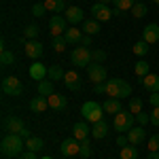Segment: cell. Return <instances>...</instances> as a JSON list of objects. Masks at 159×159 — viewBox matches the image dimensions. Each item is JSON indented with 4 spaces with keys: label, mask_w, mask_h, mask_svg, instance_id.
I'll return each mask as SVG.
<instances>
[{
    "label": "cell",
    "mask_w": 159,
    "mask_h": 159,
    "mask_svg": "<svg viewBox=\"0 0 159 159\" xmlns=\"http://www.w3.org/2000/svg\"><path fill=\"white\" fill-rule=\"evenodd\" d=\"M102 106H104V112H106V115H112V117H115L117 112H121V110H123L121 108V102H119L117 98H108Z\"/></svg>",
    "instance_id": "cell-24"
},
{
    "label": "cell",
    "mask_w": 159,
    "mask_h": 159,
    "mask_svg": "<svg viewBox=\"0 0 159 159\" xmlns=\"http://www.w3.org/2000/svg\"><path fill=\"white\" fill-rule=\"evenodd\" d=\"M51 47H53L55 53H64L66 47H68V43H66V38H64V36H53V38H51Z\"/></svg>",
    "instance_id": "cell-29"
},
{
    "label": "cell",
    "mask_w": 159,
    "mask_h": 159,
    "mask_svg": "<svg viewBox=\"0 0 159 159\" xmlns=\"http://www.w3.org/2000/svg\"><path fill=\"white\" fill-rule=\"evenodd\" d=\"M153 2H155V4H159V0H153Z\"/></svg>",
    "instance_id": "cell-52"
},
{
    "label": "cell",
    "mask_w": 159,
    "mask_h": 159,
    "mask_svg": "<svg viewBox=\"0 0 159 159\" xmlns=\"http://www.w3.org/2000/svg\"><path fill=\"white\" fill-rule=\"evenodd\" d=\"M127 140H129V144L138 147V144H142V142L147 140V132H144L142 127H132V129L127 132Z\"/></svg>",
    "instance_id": "cell-19"
},
{
    "label": "cell",
    "mask_w": 159,
    "mask_h": 159,
    "mask_svg": "<svg viewBox=\"0 0 159 159\" xmlns=\"http://www.w3.org/2000/svg\"><path fill=\"white\" fill-rule=\"evenodd\" d=\"M0 61H2V68H7V66H13L15 61H17V55L9 49H2V55H0Z\"/></svg>",
    "instance_id": "cell-28"
},
{
    "label": "cell",
    "mask_w": 159,
    "mask_h": 159,
    "mask_svg": "<svg viewBox=\"0 0 159 159\" xmlns=\"http://www.w3.org/2000/svg\"><path fill=\"white\" fill-rule=\"evenodd\" d=\"M60 151L64 157H74L81 155V142L76 138H64V142L60 144Z\"/></svg>",
    "instance_id": "cell-9"
},
{
    "label": "cell",
    "mask_w": 159,
    "mask_h": 159,
    "mask_svg": "<svg viewBox=\"0 0 159 159\" xmlns=\"http://www.w3.org/2000/svg\"><path fill=\"white\" fill-rule=\"evenodd\" d=\"M151 123L159 127V106H153V110H151Z\"/></svg>",
    "instance_id": "cell-44"
},
{
    "label": "cell",
    "mask_w": 159,
    "mask_h": 159,
    "mask_svg": "<svg viewBox=\"0 0 159 159\" xmlns=\"http://www.w3.org/2000/svg\"><path fill=\"white\" fill-rule=\"evenodd\" d=\"M19 159H36V155H34V151H25L19 155Z\"/></svg>",
    "instance_id": "cell-49"
},
{
    "label": "cell",
    "mask_w": 159,
    "mask_h": 159,
    "mask_svg": "<svg viewBox=\"0 0 159 159\" xmlns=\"http://www.w3.org/2000/svg\"><path fill=\"white\" fill-rule=\"evenodd\" d=\"M64 17H66V21L68 24H81L83 21V17H85V13H83V9L81 7H68L66 11H64Z\"/></svg>",
    "instance_id": "cell-14"
},
{
    "label": "cell",
    "mask_w": 159,
    "mask_h": 159,
    "mask_svg": "<svg viewBox=\"0 0 159 159\" xmlns=\"http://www.w3.org/2000/svg\"><path fill=\"white\" fill-rule=\"evenodd\" d=\"M93 43V36H89V34H83V38H81V45L79 47H89Z\"/></svg>",
    "instance_id": "cell-46"
},
{
    "label": "cell",
    "mask_w": 159,
    "mask_h": 159,
    "mask_svg": "<svg viewBox=\"0 0 159 159\" xmlns=\"http://www.w3.org/2000/svg\"><path fill=\"white\" fill-rule=\"evenodd\" d=\"M68 21H66V17H61V15H53L49 19V32L51 36H64V32L68 30Z\"/></svg>",
    "instance_id": "cell-10"
},
{
    "label": "cell",
    "mask_w": 159,
    "mask_h": 159,
    "mask_svg": "<svg viewBox=\"0 0 159 159\" xmlns=\"http://www.w3.org/2000/svg\"><path fill=\"white\" fill-rule=\"evenodd\" d=\"M112 13L115 15H123L121 11H112V9H108V4H102V2H96L93 7H91V15H93V19H98V21H108V19H112Z\"/></svg>",
    "instance_id": "cell-8"
},
{
    "label": "cell",
    "mask_w": 159,
    "mask_h": 159,
    "mask_svg": "<svg viewBox=\"0 0 159 159\" xmlns=\"http://www.w3.org/2000/svg\"><path fill=\"white\" fill-rule=\"evenodd\" d=\"M47 74H49V68H47L45 64H40V61H36V64L30 66V76H32L34 81H45Z\"/></svg>",
    "instance_id": "cell-18"
},
{
    "label": "cell",
    "mask_w": 159,
    "mask_h": 159,
    "mask_svg": "<svg viewBox=\"0 0 159 159\" xmlns=\"http://www.w3.org/2000/svg\"><path fill=\"white\" fill-rule=\"evenodd\" d=\"M87 74H89V81H91L93 85H98V83H104V81H106V70H104L102 64H89Z\"/></svg>",
    "instance_id": "cell-11"
},
{
    "label": "cell",
    "mask_w": 159,
    "mask_h": 159,
    "mask_svg": "<svg viewBox=\"0 0 159 159\" xmlns=\"http://www.w3.org/2000/svg\"><path fill=\"white\" fill-rule=\"evenodd\" d=\"M147 159H159V153H148Z\"/></svg>",
    "instance_id": "cell-50"
},
{
    "label": "cell",
    "mask_w": 159,
    "mask_h": 159,
    "mask_svg": "<svg viewBox=\"0 0 159 159\" xmlns=\"http://www.w3.org/2000/svg\"><path fill=\"white\" fill-rule=\"evenodd\" d=\"M21 91H24V85L17 76H4L2 79V93L15 98V96H21Z\"/></svg>",
    "instance_id": "cell-7"
},
{
    "label": "cell",
    "mask_w": 159,
    "mask_h": 159,
    "mask_svg": "<svg viewBox=\"0 0 159 159\" xmlns=\"http://www.w3.org/2000/svg\"><path fill=\"white\" fill-rule=\"evenodd\" d=\"M106 60V53L102 49H91V64H102Z\"/></svg>",
    "instance_id": "cell-38"
},
{
    "label": "cell",
    "mask_w": 159,
    "mask_h": 159,
    "mask_svg": "<svg viewBox=\"0 0 159 159\" xmlns=\"http://www.w3.org/2000/svg\"><path fill=\"white\" fill-rule=\"evenodd\" d=\"M144 15H147V4L136 2L134 7H132V17H134V19H140V17H144Z\"/></svg>",
    "instance_id": "cell-35"
},
{
    "label": "cell",
    "mask_w": 159,
    "mask_h": 159,
    "mask_svg": "<svg viewBox=\"0 0 159 159\" xmlns=\"http://www.w3.org/2000/svg\"><path fill=\"white\" fill-rule=\"evenodd\" d=\"M45 11H47V9H45V4H43V2H38V4L32 7V15H34V17H43Z\"/></svg>",
    "instance_id": "cell-43"
},
{
    "label": "cell",
    "mask_w": 159,
    "mask_h": 159,
    "mask_svg": "<svg viewBox=\"0 0 159 159\" xmlns=\"http://www.w3.org/2000/svg\"><path fill=\"white\" fill-rule=\"evenodd\" d=\"M81 115H83L85 121L98 123L104 119V106L98 104V102H93V100H87L85 104H83V108H81Z\"/></svg>",
    "instance_id": "cell-3"
},
{
    "label": "cell",
    "mask_w": 159,
    "mask_h": 159,
    "mask_svg": "<svg viewBox=\"0 0 159 159\" xmlns=\"http://www.w3.org/2000/svg\"><path fill=\"white\" fill-rule=\"evenodd\" d=\"M81 30L85 34H89V36H96V34H100V21L98 19H87V21H83Z\"/></svg>",
    "instance_id": "cell-26"
},
{
    "label": "cell",
    "mask_w": 159,
    "mask_h": 159,
    "mask_svg": "<svg viewBox=\"0 0 159 159\" xmlns=\"http://www.w3.org/2000/svg\"><path fill=\"white\" fill-rule=\"evenodd\" d=\"M142 85L147 87L151 93H153V91H159V74L148 72L147 76H142Z\"/></svg>",
    "instance_id": "cell-23"
},
{
    "label": "cell",
    "mask_w": 159,
    "mask_h": 159,
    "mask_svg": "<svg viewBox=\"0 0 159 159\" xmlns=\"http://www.w3.org/2000/svg\"><path fill=\"white\" fill-rule=\"evenodd\" d=\"M64 85L68 87L70 91H81L83 83H81L79 72H76V70H66V74H64Z\"/></svg>",
    "instance_id": "cell-12"
},
{
    "label": "cell",
    "mask_w": 159,
    "mask_h": 159,
    "mask_svg": "<svg viewBox=\"0 0 159 159\" xmlns=\"http://www.w3.org/2000/svg\"><path fill=\"white\" fill-rule=\"evenodd\" d=\"M93 91H96V93H106V83H98V85H93Z\"/></svg>",
    "instance_id": "cell-48"
},
{
    "label": "cell",
    "mask_w": 159,
    "mask_h": 159,
    "mask_svg": "<svg viewBox=\"0 0 159 159\" xmlns=\"http://www.w3.org/2000/svg\"><path fill=\"white\" fill-rule=\"evenodd\" d=\"M147 148H148V153H159V134H153L148 138Z\"/></svg>",
    "instance_id": "cell-37"
},
{
    "label": "cell",
    "mask_w": 159,
    "mask_h": 159,
    "mask_svg": "<svg viewBox=\"0 0 159 159\" xmlns=\"http://www.w3.org/2000/svg\"><path fill=\"white\" fill-rule=\"evenodd\" d=\"M127 144H129V140H127V134H125V136H119V138H117V147H119V148L127 147Z\"/></svg>",
    "instance_id": "cell-47"
},
{
    "label": "cell",
    "mask_w": 159,
    "mask_h": 159,
    "mask_svg": "<svg viewBox=\"0 0 159 159\" xmlns=\"http://www.w3.org/2000/svg\"><path fill=\"white\" fill-rule=\"evenodd\" d=\"M136 123V115H132L129 110H121L115 115V132H129Z\"/></svg>",
    "instance_id": "cell-6"
},
{
    "label": "cell",
    "mask_w": 159,
    "mask_h": 159,
    "mask_svg": "<svg viewBox=\"0 0 159 159\" xmlns=\"http://www.w3.org/2000/svg\"><path fill=\"white\" fill-rule=\"evenodd\" d=\"M134 72L138 74V76H147V74H148V61L138 60V61H136V66H134Z\"/></svg>",
    "instance_id": "cell-36"
},
{
    "label": "cell",
    "mask_w": 159,
    "mask_h": 159,
    "mask_svg": "<svg viewBox=\"0 0 159 159\" xmlns=\"http://www.w3.org/2000/svg\"><path fill=\"white\" fill-rule=\"evenodd\" d=\"M64 68H61V66H57V64H53V66H51L49 68V74H47V76H49V81H64Z\"/></svg>",
    "instance_id": "cell-30"
},
{
    "label": "cell",
    "mask_w": 159,
    "mask_h": 159,
    "mask_svg": "<svg viewBox=\"0 0 159 159\" xmlns=\"http://www.w3.org/2000/svg\"><path fill=\"white\" fill-rule=\"evenodd\" d=\"M49 108L57 110V112H61V110L68 108V100L64 98V96H57V93H53V96H49Z\"/></svg>",
    "instance_id": "cell-20"
},
{
    "label": "cell",
    "mask_w": 159,
    "mask_h": 159,
    "mask_svg": "<svg viewBox=\"0 0 159 159\" xmlns=\"http://www.w3.org/2000/svg\"><path fill=\"white\" fill-rule=\"evenodd\" d=\"M2 127L9 134H17V136H21V138H30V129L24 125V121L19 117H7L2 121Z\"/></svg>",
    "instance_id": "cell-5"
},
{
    "label": "cell",
    "mask_w": 159,
    "mask_h": 159,
    "mask_svg": "<svg viewBox=\"0 0 159 159\" xmlns=\"http://www.w3.org/2000/svg\"><path fill=\"white\" fill-rule=\"evenodd\" d=\"M24 147H25L24 138L17 134H7L2 138V142H0V151H2L4 157H17V155H21V148Z\"/></svg>",
    "instance_id": "cell-1"
},
{
    "label": "cell",
    "mask_w": 159,
    "mask_h": 159,
    "mask_svg": "<svg viewBox=\"0 0 159 159\" xmlns=\"http://www.w3.org/2000/svg\"><path fill=\"white\" fill-rule=\"evenodd\" d=\"M24 51H25V55H28V57L38 60V57L45 53V45H43V43H38V40H28V43H25V47H24Z\"/></svg>",
    "instance_id": "cell-13"
},
{
    "label": "cell",
    "mask_w": 159,
    "mask_h": 159,
    "mask_svg": "<svg viewBox=\"0 0 159 159\" xmlns=\"http://www.w3.org/2000/svg\"><path fill=\"white\" fill-rule=\"evenodd\" d=\"M98 2H102V4H110L112 0H98Z\"/></svg>",
    "instance_id": "cell-51"
},
{
    "label": "cell",
    "mask_w": 159,
    "mask_h": 159,
    "mask_svg": "<svg viewBox=\"0 0 159 159\" xmlns=\"http://www.w3.org/2000/svg\"><path fill=\"white\" fill-rule=\"evenodd\" d=\"M45 159H51V157H45Z\"/></svg>",
    "instance_id": "cell-53"
},
{
    "label": "cell",
    "mask_w": 159,
    "mask_h": 159,
    "mask_svg": "<svg viewBox=\"0 0 159 159\" xmlns=\"http://www.w3.org/2000/svg\"><path fill=\"white\" fill-rule=\"evenodd\" d=\"M83 30L81 28H76V25H70L66 32H64V38H66V43L68 45H81V38H83Z\"/></svg>",
    "instance_id": "cell-16"
},
{
    "label": "cell",
    "mask_w": 159,
    "mask_h": 159,
    "mask_svg": "<svg viewBox=\"0 0 159 159\" xmlns=\"http://www.w3.org/2000/svg\"><path fill=\"white\" fill-rule=\"evenodd\" d=\"M47 108H49V100L45 98V96H38V98L30 100V110H34V112H45Z\"/></svg>",
    "instance_id": "cell-22"
},
{
    "label": "cell",
    "mask_w": 159,
    "mask_h": 159,
    "mask_svg": "<svg viewBox=\"0 0 159 159\" xmlns=\"http://www.w3.org/2000/svg\"><path fill=\"white\" fill-rule=\"evenodd\" d=\"M47 11H53V13H64L68 7H66V0H45L43 2Z\"/></svg>",
    "instance_id": "cell-25"
},
{
    "label": "cell",
    "mask_w": 159,
    "mask_h": 159,
    "mask_svg": "<svg viewBox=\"0 0 159 159\" xmlns=\"http://www.w3.org/2000/svg\"><path fill=\"white\" fill-rule=\"evenodd\" d=\"M112 4H115L117 11L125 13V11H132V7L136 4V0H112Z\"/></svg>",
    "instance_id": "cell-33"
},
{
    "label": "cell",
    "mask_w": 159,
    "mask_h": 159,
    "mask_svg": "<svg viewBox=\"0 0 159 159\" xmlns=\"http://www.w3.org/2000/svg\"><path fill=\"white\" fill-rule=\"evenodd\" d=\"M142 40H147L148 45H155L159 40V24H148L142 30Z\"/></svg>",
    "instance_id": "cell-17"
},
{
    "label": "cell",
    "mask_w": 159,
    "mask_h": 159,
    "mask_svg": "<svg viewBox=\"0 0 159 159\" xmlns=\"http://www.w3.org/2000/svg\"><path fill=\"white\" fill-rule=\"evenodd\" d=\"M38 96H45V98L53 96V83L51 81H40L38 83Z\"/></svg>",
    "instance_id": "cell-32"
},
{
    "label": "cell",
    "mask_w": 159,
    "mask_h": 159,
    "mask_svg": "<svg viewBox=\"0 0 159 159\" xmlns=\"http://www.w3.org/2000/svg\"><path fill=\"white\" fill-rule=\"evenodd\" d=\"M106 96L108 98H127V96H132V87L123 79H112V81H106Z\"/></svg>",
    "instance_id": "cell-2"
},
{
    "label": "cell",
    "mask_w": 159,
    "mask_h": 159,
    "mask_svg": "<svg viewBox=\"0 0 159 159\" xmlns=\"http://www.w3.org/2000/svg\"><path fill=\"white\" fill-rule=\"evenodd\" d=\"M136 121L140 123V125L151 123V112H138V115H136Z\"/></svg>",
    "instance_id": "cell-42"
},
{
    "label": "cell",
    "mask_w": 159,
    "mask_h": 159,
    "mask_svg": "<svg viewBox=\"0 0 159 159\" xmlns=\"http://www.w3.org/2000/svg\"><path fill=\"white\" fill-rule=\"evenodd\" d=\"M70 61L74 68H89L91 64V49L89 47H74L70 53Z\"/></svg>",
    "instance_id": "cell-4"
},
{
    "label": "cell",
    "mask_w": 159,
    "mask_h": 159,
    "mask_svg": "<svg viewBox=\"0 0 159 159\" xmlns=\"http://www.w3.org/2000/svg\"><path fill=\"white\" fill-rule=\"evenodd\" d=\"M24 36L28 38V40H36V36H38V25H28V28H25L24 30Z\"/></svg>",
    "instance_id": "cell-40"
},
{
    "label": "cell",
    "mask_w": 159,
    "mask_h": 159,
    "mask_svg": "<svg viewBox=\"0 0 159 159\" xmlns=\"http://www.w3.org/2000/svg\"><path fill=\"white\" fill-rule=\"evenodd\" d=\"M25 148L36 153L38 148H43V138H38V136H30V138H25Z\"/></svg>",
    "instance_id": "cell-31"
},
{
    "label": "cell",
    "mask_w": 159,
    "mask_h": 159,
    "mask_svg": "<svg viewBox=\"0 0 159 159\" xmlns=\"http://www.w3.org/2000/svg\"><path fill=\"white\" fill-rule=\"evenodd\" d=\"M108 129H110L108 123L102 119V121L93 123V127H91V136H93L96 140H102V138H106V136H108Z\"/></svg>",
    "instance_id": "cell-21"
},
{
    "label": "cell",
    "mask_w": 159,
    "mask_h": 159,
    "mask_svg": "<svg viewBox=\"0 0 159 159\" xmlns=\"http://www.w3.org/2000/svg\"><path fill=\"white\" fill-rule=\"evenodd\" d=\"M89 121H79V123H74V127H72V138H76L79 142H83V140H87V136L91 134V127L87 125Z\"/></svg>",
    "instance_id": "cell-15"
},
{
    "label": "cell",
    "mask_w": 159,
    "mask_h": 159,
    "mask_svg": "<svg viewBox=\"0 0 159 159\" xmlns=\"http://www.w3.org/2000/svg\"><path fill=\"white\" fill-rule=\"evenodd\" d=\"M148 104H151V106H159V91H153V93L148 96Z\"/></svg>",
    "instance_id": "cell-45"
},
{
    "label": "cell",
    "mask_w": 159,
    "mask_h": 159,
    "mask_svg": "<svg viewBox=\"0 0 159 159\" xmlns=\"http://www.w3.org/2000/svg\"><path fill=\"white\" fill-rule=\"evenodd\" d=\"M132 53H134V55H140V57L147 55L148 53V43L147 40H138L136 45H132Z\"/></svg>",
    "instance_id": "cell-34"
},
{
    "label": "cell",
    "mask_w": 159,
    "mask_h": 159,
    "mask_svg": "<svg viewBox=\"0 0 159 159\" xmlns=\"http://www.w3.org/2000/svg\"><path fill=\"white\" fill-rule=\"evenodd\" d=\"M91 155V144H89V140H83L81 142V157H89Z\"/></svg>",
    "instance_id": "cell-41"
},
{
    "label": "cell",
    "mask_w": 159,
    "mask_h": 159,
    "mask_svg": "<svg viewBox=\"0 0 159 159\" xmlns=\"http://www.w3.org/2000/svg\"><path fill=\"white\" fill-rule=\"evenodd\" d=\"M129 112H132V115L142 112V100H140V98H132V100H129Z\"/></svg>",
    "instance_id": "cell-39"
},
{
    "label": "cell",
    "mask_w": 159,
    "mask_h": 159,
    "mask_svg": "<svg viewBox=\"0 0 159 159\" xmlns=\"http://www.w3.org/2000/svg\"><path fill=\"white\" fill-rule=\"evenodd\" d=\"M119 159H138V148L134 144H127L119 151Z\"/></svg>",
    "instance_id": "cell-27"
}]
</instances>
